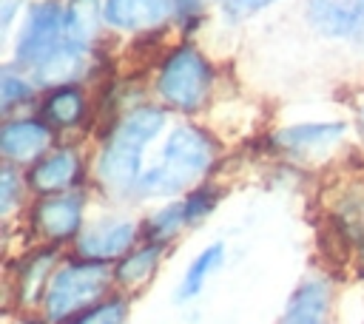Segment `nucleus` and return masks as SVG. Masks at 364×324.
<instances>
[{
  "label": "nucleus",
  "mask_w": 364,
  "mask_h": 324,
  "mask_svg": "<svg viewBox=\"0 0 364 324\" xmlns=\"http://www.w3.org/2000/svg\"><path fill=\"white\" fill-rule=\"evenodd\" d=\"M208 165L210 142L193 128H179L168 136L162 162L139 179V188L145 193H176L193 179H199L208 171Z\"/></svg>",
  "instance_id": "f257e3e1"
},
{
  "label": "nucleus",
  "mask_w": 364,
  "mask_h": 324,
  "mask_svg": "<svg viewBox=\"0 0 364 324\" xmlns=\"http://www.w3.org/2000/svg\"><path fill=\"white\" fill-rule=\"evenodd\" d=\"M165 125V114L156 108H139L134 111L111 136V142L105 145L102 156H100V176L108 185L125 188L136 179L139 171V156L145 151V145L159 134V128Z\"/></svg>",
  "instance_id": "f03ea898"
},
{
  "label": "nucleus",
  "mask_w": 364,
  "mask_h": 324,
  "mask_svg": "<svg viewBox=\"0 0 364 324\" xmlns=\"http://www.w3.org/2000/svg\"><path fill=\"white\" fill-rule=\"evenodd\" d=\"M111 270L102 261H85V264H68L63 267L46 293V313L51 318H65L85 304H91L108 284Z\"/></svg>",
  "instance_id": "7ed1b4c3"
},
{
  "label": "nucleus",
  "mask_w": 364,
  "mask_h": 324,
  "mask_svg": "<svg viewBox=\"0 0 364 324\" xmlns=\"http://www.w3.org/2000/svg\"><path fill=\"white\" fill-rule=\"evenodd\" d=\"M208 88V65L193 48H179L159 74V91L176 108H196Z\"/></svg>",
  "instance_id": "20e7f679"
},
{
  "label": "nucleus",
  "mask_w": 364,
  "mask_h": 324,
  "mask_svg": "<svg viewBox=\"0 0 364 324\" xmlns=\"http://www.w3.org/2000/svg\"><path fill=\"white\" fill-rule=\"evenodd\" d=\"M63 14L57 3H40L31 9L28 20H26V28L20 31V45H17V54L20 60L26 63H40L46 54H51L65 37L63 31Z\"/></svg>",
  "instance_id": "39448f33"
},
{
  "label": "nucleus",
  "mask_w": 364,
  "mask_h": 324,
  "mask_svg": "<svg viewBox=\"0 0 364 324\" xmlns=\"http://www.w3.org/2000/svg\"><path fill=\"white\" fill-rule=\"evenodd\" d=\"M307 20L327 37L353 34L364 26V0H307Z\"/></svg>",
  "instance_id": "423d86ee"
},
{
  "label": "nucleus",
  "mask_w": 364,
  "mask_h": 324,
  "mask_svg": "<svg viewBox=\"0 0 364 324\" xmlns=\"http://www.w3.org/2000/svg\"><path fill=\"white\" fill-rule=\"evenodd\" d=\"M173 0H105V20L117 28H145L162 23Z\"/></svg>",
  "instance_id": "0eeeda50"
},
{
  "label": "nucleus",
  "mask_w": 364,
  "mask_h": 324,
  "mask_svg": "<svg viewBox=\"0 0 364 324\" xmlns=\"http://www.w3.org/2000/svg\"><path fill=\"white\" fill-rule=\"evenodd\" d=\"M80 71H82V43H74L68 37L34 65L40 85H65Z\"/></svg>",
  "instance_id": "6e6552de"
},
{
  "label": "nucleus",
  "mask_w": 364,
  "mask_h": 324,
  "mask_svg": "<svg viewBox=\"0 0 364 324\" xmlns=\"http://www.w3.org/2000/svg\"><path fill=\"white\" fill-rule=\"evenodd\" d=\"M134 225L131 222H111V225H100L94 230H88L80 239V253L102 261V259H114L119 253H125L134 242Z\"/></svg>",
  "instance_id": "1a4fd4ad"
},
{
  "label": "nucleus",
  "mask_w": 364,
  "mask_h": 324,
  "mask_svg": "<svg viewBox=\"0 0 364 324\" xmlns=\"http://www.w3.org/2000/svg\"><path fill=\"white\" fill-rule=\"evenodd\" d=\"M327 301L330 293L324 281H304L287 301V310L279 324H324Z\"/></svg>",
  "instance_id": "9d476101"
},
{
  "label": "nucleus",
  "mask_w": 364,
  "mask_h": 324,
  "mask_svg": "<svg viewBox=\"0 0 364 324\" xmlns=\"http://www.w3.org/2000/svg\"><path fill=\"white\" fill-rule=\"evenodd\" d=\"M48 142V128L40 122H9L0 134V148L9 159H31Z\"/></svg>",
  "instance_id": "9b49d317"
},
{
  "label": "nucleus",
  "mask_w": 364,
  "mask_h": 324,
  "mask_svg": "<svg viewBox=\"0 0 364 324\" xmlns=\"http://www.w3.org/2000/svg\"><path fill=\"white\" fill-rule=\"evenodd\" d=\"M37 225L46 236L51 239H65L80 227V202L60 196V199H46L37 207Z\"/></svg>",
  "instance_id": "f8f14e48"
},
{
  "label": "nucleus",
  "mask_w": 364,
  "mask_h": 324,
  "mask_svg": "<svg viewBox=\"0 0 364 324\" xmlns=\"http://www.w3.org/2000/svg\"><path fill=\"white\" fill-rule=\"evenodd\" d=\"M344 134L341 122H310V125H296L287 128L276 136L279 145L290 148V151H313V148H324L333 139H338Z\"/></svg>",
  "instance_id": "ddd939ff"
},
{
  "label": "nucleus",
  "mask_w": 364,
  "mask_h": 324,
  "mask_svg": "<svg viewBox=\"0 0 364 324\" xmlns=\"http://www.w3.org/2000/svg\"><path fill=\"white\" fill-rule=\"evenodd\" d=\"M74 176H77V156H74V153H57V156L40 162L37 171L31 173L34 185H37L40 190H57V188H65Z\"/></svg>",
  "instance_id": "4468645a"
},
{
  "label": "nucleus",
  "mask_w": 364,
  "mask_h": 324,
  "mask_svg": "<svg viewBox=\"0 0 364 324\" xmlns=\"http://www.w3.org/2000/svg\"><path fill=\"white\" fill-rule=\"evenodd\" d=\"M63 31L68 40L82 43L97 31V3L94 0H71L63 14Z\"/></svg>",
  "instance_id": "2eb2a0df"
},
{
  "label": "nucleus",
  "mask_w": 364,
  "mask_h": 324,
  "mask_svg": "<svg viewBox=\"0 0 364 324\" xmlns=\"http://www.w3.org/2000/svg\"><path fill=\"white\" fill-rule=\"evenodd\" d=\"M219 261H222V244L205 247V250L191 261V267H188V273H185V279H182V287H179V298L196 296V293L202 290L205 279L219 267Z\"/></svg>",
  "instance_id": "dca6fc26"
},
{
  "label": "nucleus",
  "mask_w": 364,
  "mask_h": 324,
  "mask_svg": "<svg viewBox=\"0 0 364 324\" xmlns=\"http://www.w3.org/2000/svg\"><path fill=\"white\" fill-rule=\"evenodd\" d=\"M46 114L60 122V125H71L82 117V94L77 88H60L48 97L46 102Z\"/></svg>",
  "instance_id": "f3484780"
},
{
  "label": "nucleus",
  "mask_w": 364,
  "mask_h": 324,
  "mask_svg": "<svg viewBox=\"0 0 364 324\" xmlns=\"http://www.w3.org/2000/svg\"><path fill=\"white\" fill-rule=\"evenodd\" d=\"M156 261H159V247H156V244H154V247H142V250H136L134 256H128V259L117 267V279H119L122 284H139V281H145V279L154 273Z\"/></svg>",
  "instance_id": "a211bd4d"
},
{
  "label": "nucleus",
  "mask_w": 364,
  "mask_h": 324,
  "mask_svg": "<svg viewBox=\"0 0 364 324\" xmlns=\"http://www.w3.org/2000/svg\"><path fill=\"white\" fill-rule=\"evenodd\" d=\"M182 222H188L185 202H182V205H171V207H165L162 213H156V216L151 219V233H156V236H168V233H173Z\"/></svg>",
  "instance_id": "6ab92c4d"
},
{
  "label": "nucleus",
  "mask_w": 364,
  "mask_h": 324,
  "mask_svg": "<svg viewBox=\"0 0 364 324\" xmlns=\"http://www.w3.org/2000/svg\"><path fill=\"white\" fill-rule=\"evenodd\" d=\"M122 318H125V304L122 301H111V304L97 307L94 313H88L77 324H122Z\"/></svg>",
  "instance_id": "aec40b11"
},
{
  "label": "nucleus",
  "mask_w": 364,
  "mask_h": 324,
  "mask_svg": "<svg viewBox=\"0 0 364 324\" xmlns=\"http://www.w3.org/2000/svg\"><path fill=\"white\" fill-rule=\"evenodd\" d=\"M28 94V85L20 80V77H14V74H3V80H0V97H3V105H11L14 99H23Z\"/></svg>",
  "instance_id": "412c9836"
},
{
  "label": "nucleus",
  "mask_w": 364,
  "mask_h": 324,
  "mask_svg": "<svg viewBox=\"0 0 364 324\" xmlns=\"http://www.w3.org/2000/svg\"><path fill=\"white\" fill-rule=\"evenodd\" d=\"M213 196L210 193H196V196H191L188 202H185V213H188V222H193V219H199V216H205L208 210H210V202Z\"/></svg>",
  "instance_id": "4be33fe9"
},
{
  "label": "nucleus",
  "mask_w": 364,
  "mask_h": 324,
  "mask_svg": "<svg viewBox=\"0 0 364 324\" xmlns=\"http://www.w3.org/2000/svg\"><path fill=\"white\" fill-rule=\"evenodd\" d=\"M222 3L230 14H250V11H259L262 6H267L273 0H222Z\"/></svg>",
  "instance_id": "5701e85b"
},
{
  "label": "nucleus",
  "mask_w": 364,
  "mask_h": 324,
  "mask_svg": "<svg viewBox=\"0 0 364 324\" xmlns=\"http://www.w3.org/2000/svg\"><path fill=\"white\" fill-rule=\"evenodd\" d=\"M46 267H48V256H40L31 267H28V279L23 281L28 290H37L40 287V281H43V273H46Z\"/></svg>",
  "instance_id": "b1692460"
},
{
  "label": "nucleus",
  "mask_w": 364,
  "mask_h": 324,
  "mask_svg": "<svg viewBox=\"0 0 364 324\" xmlns=\"http://www.w3.org/2000/svg\"><path fill=\"white\" fill-rule=\"evenodd\" d=\"M3 196H0V202H3V213L14 205V173H11V168H3Z\"/></svg>",
  "instance_id": "393cba45"
},
{
  "label": "nucleus",
  "mask_w": 364,
  "mask_h": 324,
  "mask_svg": "<svg viewBox=\"0 0 364 324\" xmlns=\"http://www.w3.org/2000/svg\"><path fill=\"white\" fill-rule=\"evenodd\" d=\"M20 3H23V0H0V23H3V26L11 23V17H14V11H17Z\"/></svg>",
  "instance_id": "a878e982"
},
{
  "label": "nucleus",
  "mask_w": 364,
  "mask_h": 324,
  "mask_svg": "<svg viewBox=\"0 0 364 324\" xmlns=\"http://www.w3.org/2000/svg\"><path fill=\"white\" fill-rule=\"evenodd\" d=\"M361 134H364V108H361Z\"/></svg>",
  "instance_id": "bb28decb"
},
{
  "label": "nucleus",
  "mask_w": 364,
  "mask_h": 324,
  "mask_svg": "<svg viewBox=\"0 0 364 324\" xmlns=\"http://www.w3.org/2000/svg\"><path fill=\"white\" fill-rule=\"evenodd\" d=\"M361 37H364V26H361Z\"/></svg>",
  "instance_id": "cd10ccee"
}]
</instances>
